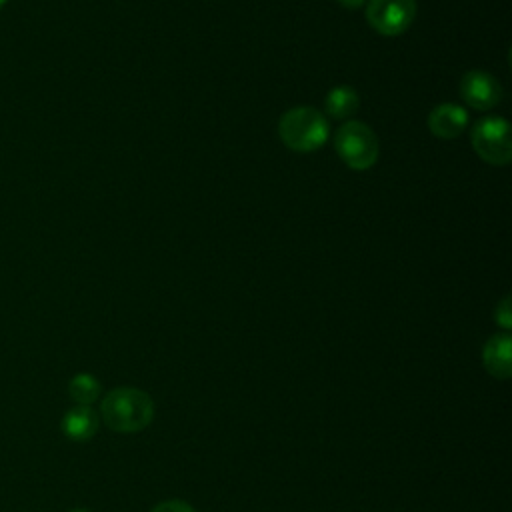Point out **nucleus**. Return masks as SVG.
Returning <instances> with one entry per match:
<instances>
[{"label": "nucleus", "instance_id": "nucleus-1", "mask_svg": "<svg viewBox=\"0 0 512 512\" xmlns=\"http://www.w3.org/2000/svg\"><path fill=\"white\" fill-rule=\"evenodd\" d=\"M102 418L114 432H138L152 422L154 402L138 388H114L108 392L100 406Z\"/></svg>", "mask_w": 512, "mask_h": 512}, {"label": "nucleus", "instance_id": "nucleus-9", "mask_svg": "<svg viewBox=\"0 0 512 512\" xmlns=\"http://www.w3.org/2000/svg\"><path fill=\"white\" fill-rule=\"evenodd\" d=\"M510 348H512V342H510L508 334H496L484 344V352H482L484 366L492 376H496L500 380H504L512 374Z\"/></svg>", "mask_w": 512, "mask_h": 512}, {"label": "nucleus", "instance_id": "nucleus-12", "mask_svg": "<svg viewBox=\"0 0 512 512\" xmlns=\"http://www.w3.org/2000/svg\"><path fill=\"white\" fill-rule=\"evenodd\" d=\"M150 512H196V510L182 500H166V502H160L158 506H154Z\"/></svg>", "mask_w": 512, "mask_h": 512}, {"label": "nucleus", "instance_id": "nucleus-3", "mask_svg": "<svg viewBox=\"0 0 512 512\" xmlns=\"http://www.w3.org/2000/svg\"><path fill=\"white\" fill-rule=\"evenodd\" d=\"M334 148L352 170H368L378 160V138L374 130L358 120L344 122L334 134Z\"/></svg>", "mask_w": 512, "mask_h": 512}, {"label": "nucleus", "instance_id": "nucleus-11", "mask_svg": "<svg viewBox=\"0 0 512 512\" xmlns=\"http://www.w3.org/2000/svg\"><path fill=\"white\" fill-rule=\"evenodd\" d=\"M68 394L74 402L82 406H90L98 396H100V382L92 374H76L68 382Z\"/></svg>", "mask_w": 512, "mask_h": 512}, {"label": "nucleus", "instance_id": "nucleus-10", "mask_svg": "<svg viewBox=\"0 0 512 512\" xmlns=\"http://www.w3.org/2000/svg\"><path fill=\"white\" fill-rule=\"evenodd\" d=\"M358 104H360L358 92L348 84H340L328 92L324 100V110L330 118L346 120L358 110Z\"/></svg>", "mask_w": 512, "mask_h": 512}, {"label": "nucleus", "instance_id": "nucleus-16", "mask_svg": "<svg viewBox=\"0 0 512 512\" xmlns=\"http://www.w3.org/2000/svg\"><path fill=\"white\" fill-rule=\"evenodd\" d=\"M6 2H8V0H0V10L4 8V4H6Z\"/></svg>", "mask_w": 512, "mask_h": 512}, {"label": "nucleus", "instance_id": "nucleus-8", "mask_svg": "<svg viewBox=\"0 0 512 512\" xmlns=\"http://www.w3.org/2000/svg\"><path fill=\"white\" fill-rule=\"evenodd\" d=\"M62 434L72 442H86L98 430V416L90 406H74L70 408L60 422Z\"/></svg>", "mask_w": 512, "mask_h": 512}, {"label": "nucleus", "instance_id": "nucleus-14", "mask_svg": "<svg viewBox=\"0 0 512 512\" xmlns=\"http://www.w3.org/2000/svg\"><path fill=\"white\" fill-rule=\"evenodd\" d=\"M336 2H340L348 10H356V8H362L366 0H336Z\"/></svg>", "mask_w": 512, "mask_h": 512}, {"label": "nucleus", "instance_id": "nucleus-15", "mask_svg": "<svg viewBox=\"0 0 512 512\" xmlns=\"http://www.w3.org/2000/svg\"><path fill=\"white\" fill-rule=\"evenodd\" d=\"M70 512H90V510L88 508H72Z\"/></svg>", "mask_w": 512, "mask_h": 512}, {"label": "nucleus", "instance_id": "nucleus-4", "mask_svg": "<svg viewBox=\"0 0 512 512\" xmlns=\"http://www.w3.org/2000/svg\"><path fill=\"white\" fill-rule=\"evenodd\" d=\"M472 146L488 164L504 166L512 158L510 124L504 116H486L472 128Z\"/></svg>", "mask_w": 512, "mask_h": 512}, {"label": "nucleus", "instance_id": "nucleus-2", "mask_svg": "<svg viewBox=\"0 0 512 512\" xmlns=\"http://www.w3.org/2000/svg\"><path fill=\"white\" fill-rule=\"evenodd\" d=\"M280 140L294 152H314L326 144L330 124L324 114L312 106H296L280 116Z\"/></svg>", "mask_w": 512, "mask_h": 512}, {"label": "nucleus", "instance_id": "nucleus-6", "mask_svg": "<svg viewBox=\"0 0 512 512\" xmlns=\"http://www.w3.org/2000/svg\"><path fill=\"white\" fill-rule=\"evenodd\" d=\"M460 96L476 110H490L500 102L502 88L486 70H470L460 80Z\"/></svg>", "mask_w": 512, "mask_h": 512}, {"label": "nucleus", "instance_id": "nucleus-7", "mask_svg": "<svg viewBox=\"0 0 512 512\" xmlns=\"http://www.w3.org/2000/svg\"><path fill=\"white\" fill-rule=\"evenodd\" d=\"M468 126V112L454 102H442L428 114V128L442 140L458 138Z\"/></svg>", "mask_w": 512, "mask_h": 512}, {"label": "nucleus", "instance_id": "nucleus-5", "mask_svg": "<svg viewBox=\"0 0 512 512\" xmlns=\"http://www.w3.org/2000/svg\"><path fill=\"white\" fill-rule=\"evenodd\" d=\"M416 16V0H370L366 6L368 24L382 36L406 32Z\"/></svg>", "mask_w": 512, "mask_h": 512}, {"label": "nucleus", "instance_id": "nucleus-13", "mask_svg": "<svg viewBox=\"0 0 512 512\" xmlns=\"http://www.w3.org/2000/svg\"><path fill=\"white\" fill-rule=\"evenodd\" d=\"M496 322L500 324V326H504L506 330L510 328V324H512V314H510V298H504L500 304H498V308H496Z\"/></svg>", "mask_w": 512, "mask_h": 512}]
</instances>
